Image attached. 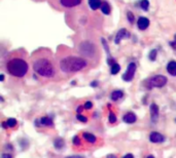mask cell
<instances>
[{"label": "cell", "mask_w": 176, "mask_h": 158, "mask_svg": "<svg viewBox=\"0 0 176 158\" xmlns=\"http://www.w3.org/2000/svg\"><path fill=\"white\" fill-rule=\"evenodd\" d=\"M88 66V62L84 58L74 57V55H69L60 62V69L64 73H73L81 71Z\"/></svg>", "instance_id": "obj_1"}, {"label": "cell", "mask_w": 176, "mask_h": 158, "mask_svg": "<svg viewBox=\"0 0 176 158\" xmlns=\"http://www.w3.org/2000/svg\"><path fill=\"white\" fill-rule=\"evenodd\" d=\"M33 70L45 78H53L56 75V67L48 58H38L35 60L33 62Z\"/></svg>", "instance_id": "obj_2"}, {"label": "cell", "mask_w": 176, "mask_h": 158, "mask_svg": "<svg viewBox=\"0 0 176 158\" xmlns=\"http://www.w3.org/2000/svg\"><path fill=\"white\" fill-rule=\"evenodd\" d=\"M6 69H7V72L10 75L21 78V77H24L28 73L29 65L25 60L20 59V58H14V59L7 62Z\"/></svg>", "instance_id": "obj_3"}, {"label": "cell", "mask_w": 176, "mask_h": 158, "mask_svg": "<svg viewBox=\"0 0 176 158\" xmlns=\"http://www.w3.org/2000/svg\"><path fill=\"white\" fill-rule=\"evenodd\" d=\"M78 52L86 58H94L96 55V46L91 41H82L78 46Z\"/></svg>", "instance_id": "obj_4"}, {"label": "cell", "mask_w": 176, "mask_h": 158, "mask_svg": "<svg viewBox=\"0 0 176 158\" xmlns=\"http://www.w3.org/2000/svg\"><path fill=\"white\" fill-rule=\"evenodd\" d=\"M167 77L163 76V75H155V76L151 77L150 79L147 81L146 83V86L150 90L153 87H163L167 84Z\"/></svg>", "instance_id": "obj_5"}, {"label": "cell", "mask_w": 176, "mask_h": 158, "mask_svg": "<svg viewBox=\"0 0 176 158\" xmlns=\"http://www.w3.org/2000/svg\"><path fill=\"white\" fill-rule=\"evenodd\" d=\"M136 69H137V66H136L135 63H130L128 65V68H127L126 72L124 73V75L122 76V78L124 81L130 82L132 81V79L134 78L135 73H136Z\"/></svg>", "instance_id": "obj_6"}, {"label": "cell", "mask_w": 176, "mask_h": 158, "mask_svg": "<svg viewBox=\"0 0 176 158\" xmlns=\"http://www.w3.org/2000/svg\"><path fill=\"white\" fill-rule=\"evenodd\" d=\"M149 111H150L151 121L153 123H155L158 121V118H159V107H158V105H155V103H153L149 106Z\"/></svg>", "instance_id": "obj_7"}, {"label": "cell", "mask_w": 176, "mask_h": 158, "mask_svg": "<svg viewBox=\"0 0 176 158\" xmlns=\"http://www.w3.org/2000/svg\"><path fill=\"white\" fill-rule=\"evenodd\" d=\"M149 140H150L151 143L159 144V143H163V142H165V137L163 135H161L160 133L153 132L149 135Z\"/></svg>", "instance_id": "obj_8"}, {"label": "cell", "mask_w": 176, "mask_h": 158, "mask_svg": "<svg viewBox=\"0 0 176 158\" xmlns=\"http://www.w3.org/2000/svg\"><path fill=\"white\" fill-rule=\"evenodd\" d=\"M60 3L63 7H75L81 3V0H60Z\"/></svg>", "instance_id": "obj_9"}, {"label": "cell", "mask_w": 176, "mask_h": 158, "mask_svg": "<svg viewBox=\"0 0 176 158\" xmlns=\"http://www.w3.org/2000/svg\"><path fill=\"white\" fill-rule=\"evenodd\" d=\"M35 124L37 126H53L54 125V122L50 117H41L40 119L36 120Z\"/></svg>", "instance_id": "obj_10"}, {"label": "cell", "mask_w": 176, "mask_h": 158, "mask_svg": "<svg viewBox=\"0 0 176 158\" xmlns=\"http://www.w3.org/2000/svg\"><path fill=\"white\" fill-rule=\"evenodd\" d=\"M130 36V34H129V32L126 30V29H121V30L117 32V36H115L114 38V43L115 44H119L120 42H121V40L122 38H128V37Z\"/></svg>", "instance_id": "obj_11"}, {"label": "cell", "mask_w": 176, "mask_h": 158, "mask_svg": "<svg viewBox=\"0 0 176 158\" xmlns=\"http://www.w3.org/2000/svg\"><path fill=\"white\" fill-rule=\"evenodd\" d=\"M137 24H138V28H139L140 30H146L149 26V21L146 17H139Z\"/></svg>", "instance_id": "obj_12"}, {"label": "cell", "mask_w": 176, "mask_h": 158, "mask_svg": "<svg viewBox=\"0 0 176 158\" xmlns=\"http://www.w3.org/2000/svg\"><path fill=\"white\" fill-rule=\"evenodd\" d=\"M122 120L126 123H134V122H136V120H137V117H136V115L133 112H128L124 116Z\"/></svg>", "instance_id": "obj_13"}, {"label": "cell", "mask_w": 176, "mask_h": 158, "mask_svg": "<svg viewBox=\"0 0 176 158\" xmlns=\"http://www.w3.org/2000/svg\"><path fill=\"white\" fill-rule=\"evenodd\" d=\"M167 71L170 75L172 76H176V62L171 61L170 63L167 65Z\"/></svg>", "instance_id": "obj_14"}, {"label": "cell", "mask_w": 176, "mask_h": 158, "mask_svg": "<svg viewBox=\"0 0 176 158\" xmlns=\"http://www.w3.org/2000/svg\"><path fill=\"white\" fill-rule=\"evenodd\" d=\"M89 5L93 10H97L98 8H101V0H89Z\"/></svg>", "instance_id": "obj_15"}, {"label": "cell", "mask_w": 176, "mask_h": 158, "mask_svg": "<svg viewBox=\"0 0 176 158\" xmlns=\"http://www.w3.org/2000/svg\"><path fill=\"white\" fill-rule=\"evenodd\" d=\"M17 124H18L17 119L8 118L5 122H3V123H2V126H3V127H15Z\"/></svg>", "instance_id": "obj_16"}, {"label": "cell", "mask_w": 176, "mask_h": 158, "mask_svg": "<svg viewBox=\"0 0 176 158\" xmlns=\"http://www.w3.org/2000/svg\"><path fill=\"white\" fill-rule=\"evenodd\" d=\"M82 137H84V139L86 140L87 142H89V143H92L94 144L96 141H97V139H96V137L94 135H92V133H84V135H82Z\"/></svg>", "instance_id": "obj_17"}, {"label": "cell", "mask_w": 176, "mask_h": 158, "mask_svg": "<svg viewBox=\"0 0 176 158\" xmlns=\"http://www.w3.org/2000/svg\"><path fill=\"white\" fill-rule=\"evenodd\" d=\"M122 97H124V92L122 90H114V92H112V93H111L112 101H117V100L122 99Z\"/></svg>", "instance_id": "obj_18"}, {"label": "cell", "mask_w": 176, "mask_h": 158, "mask_svg": "<svg viewBox=\"0 0 176 158\" xmlns=\"http://www.w3.org/2000/svg\"><path fill=\"white\" fill-rule=\"evenodd\" d=\"M101 10L104 15H109V13H110V10H111L110 5H109L107 2H103L101 5Z\"/></svg>", "instance_id": "obj_19"}, {"label": "cell", "mask_w": 176, "mask_h": 158, "mask_svg": "<svg viewBox=\"0 0 176 158\" xmlns=\"http://www.w3.org/2000/svg\"><path fill=\"white\" fill-rule=\"evenodd\" d=\"M54 146L56 149H62L64 147V141L61 138H57L54 141Z\"/></svg>", "instance_id": "obj_20"}, {"label": "cell", "mask_w": 176, "mask_h": 158, "mask_svg": "<svg viewBox=\"0 0 176 158\" xmlns=\"http://www.w3.org/2000/svg\"><path fill=\"white\" fill-rule=\"evenodd\" d=\"M121 71V66L119 65L117 63H114L112 66H111V69H110V72L112 75H117V73Z\"/></svg>", "instance_id": "obj_21"}, {"label": "cell", "mask_w": 176, "mask_h": 158, "mask_svg": "<svg viewBox=\"0 0 176 158\" xmlns=\"http://www.w3.org/2000/svg\"><path fill=\"white\" fill-rule=\"evenodd\" d=\"M140 5H141V7H142V9L143 10H148V8H149V2H148V0H141V2H140Z\"/></svg>", "instance_id": "obj_22"}, {"label": "cell", "mask_w": 176, "mask_h": 158, "mask_svg": "<svg viewBox=\"0 0 176 158\" xmlns=\"http://www.w3.org/2000/svg\"><path fill=\"white\" fill-rule=\"evenodd\" d=\"M157 55H158V52H157V50H153L150 52H149V55H148V58H149V60L150 61H155V59H157Z\"/></svg>", "instance_id": "obj_23"}, {"label": "cell", "mask_w": 176, "mask_h": 158, "mask_svg": "<svg viewBox=\"0 0 176 158\" xmlns=\"http://www.w3.org/2000/svg\"><path fill=\"white\" fill-rule=\"evenodd\" d=\"M109 122L110 123H115L117 122V116H115V114L114 113H112V112H110L109 113Z\"/></svg>", "instance_id": "obj_24"}, {"label": "cell", "mask_w": 176, "mask_h": 158, "mask_svg": "<svg viewBox=\"0 0 176 158\" xmlns=\"http://www.w3.org/2000/svg\"><path fill=\"white\" fill-rule=\"evenodd\" d=\"M76 118L78 119L79 121L84 122V123H86V122H88V118H87V117H84V115H81V114H77Z\"/></svg>", "instance_id": "obj_25"}, {"label": "cell", "mask_w": 176, "mask_h": 158, "mask_svg": "<svg viewBox=\"0 0 176 158\" xmlns=\"http://www.w3.org/2000/svg\"><path fill=\"white\" fill-rule=\"evenodd\" d=\"M127 17H128V20H129V22H130L131 24H133V22H134V15H133L131 12H128V13H127Z\"/></svg>", "instance_id": "obj_26"}, {"label": "cell", "mask_w": 176, "mask_h": 158, "mask_svg": "<svg viewBox=\"0 0 176 158\" xmlns=\"http://www.w3.org/2000/svg\"><path fill=\"white\" fill-rule=\"evenodd\" d=\"M73 144H74V145H76V146H79L81 145V139H79L78 137H77V135H75L74 138H73Z\"/></svg>", "instance_id": "obj_27"}, {"label": "cell", "mask_w": 176, "mask_h": 158, "mask_svg": "<svg viewBox=\"0 0 176 158\" xmlns=\"http://www.w3.org/2000/svg\"><path fill=\"white\" fill-rule=\"evenodd\" d=\"M84 109H87V110H90V109H92V107H93V104H92V102H87L86 104H84Z\"/></svg>", "instance_id": "obj_28"}, {"label": "cell", "mask_w": 176, "mask_h": 158, "mask_svg": "<svg viewBox=\"0 0 176 158\" xmlns=\"http://www.w3.org/2000/svg\"><path fill=\"white\" fill-rule=\"evenodd\" d=\"M2 158H12V154H6V153H4V154L2 155Z\"/></svg>", "instance_id": "obj_29"}, {"label": "cell", "mask_w": 176, "mask_h": 158, "mask_svg": "<svg viewBox=\"0 0 176 158\" xmlns=\"http://www.w3.org/2000/svg\"><path fill=\"white\" fill-rule=\"evenodd\" d=\"M124 158H134V155H133V154H131V153H129V154L125 155Z\"/></svg>", "instance_id": "obj_30"}, {"label": "cell", "mask_w": 176, "mask_h": 158, "mask_svg": "<svg viewBox=\"0 0 176 158\" xmlns=\"http://www.w3.org/2000/svg\"><path fill=\"white\" fill-rule=\"evenodd\" d=\"M84 107H82V106H79L78 108H77V113H78V114H81V111H82V109H84Z\"/></svg>", "instance_id": "obj_31"}, {"label": "cell", "mask_w": 176, "mask_h": 158, "mask_svg": "<svg viewBox=\"0 0 176 158\" xmlns=\"http://www.w3.org/2000/svg\"><path fill=\"white\" fill-rule=\"evenodd\" d=\"M67 158H84V157L81 156V155H73V156H69Z\"/></svg>", "instance_id": "obj_32"}, {"label": "cell", "mask_w": 176, "mask_h": 158, "mask_svg": "<svg viewBox=\"0 0 176 158\" xmlns=\"http://www.w3.org/2000/svg\"><path fill=\"white\" fill-rule=\"evenodd\" d=\"M170 44L172 46H176V34H175V36H174V40H173V42H171Z\"/></svg>", "instance_id": "obj_33"}, {"label": "cell", "mask_w": 176, "mask_h": 158, "mask_svg": "<svg viewBox=\"0 0 176 158\" xmlns=\"http://www.w3.org/2000/svg\"><path fill=\"white\" fill-rule=\"evenodd\" d=\"M106 158H117V155H113V154H109L107 155V157Z\"/></svg>", "instance_id": "obj_34"}, {"label": "cell", "mask_w": 176, "mask_h": 158, "mask_svg": "<svg viewBox=\"0 0 176 158\" xmlns=\"http://www.w3.org/2000/svg\"><path fill=\"white\" fill-rule=\"evenodd\" d=\"M91 85H92V86H94V87H95V86H97V85H98V82H97V81H94V82H92V83H91Z\"/></svg>", "instance_id": "obj_35"}, {"label": "cell", "mask_w": 176, "mask_h": 158, "mask_svg": "<svg viewBox=\"0 0 176 158\" xmlns=\"http://www.w3.org/2000/svg\"><path fill=\"white\" fill-rule=\"evenodd\" d=\"M0 80H1V81H3L4 80V75L3 74H1V76H0Z\"/></svg>", "instance_id": "obj_36"}, {"label": "cell", "mask_w": 176, "mask_h": 158, "mask_svg": "<svg viewBox=\"0 0 176 158\" xmlns=\"http://www.w3.org/2000/svg\"><path fill=\"white\" fill-rule=\"evenodd\" d=\"M147 158H155V157H153V155H148V156H147Z\"/></svg>", "instance_id": "obj_37"}]
</instances>
